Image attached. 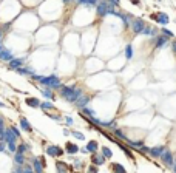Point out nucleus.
Segmentation results:
<instances>
[{
    "mask_svg": "<svg viewBox=\"0 0 176 173\" xmlns=\"http://www.w3.org/2000/svg\"><path fill=\"white\" fill-rule=\"evenodd\" d=\"M171 48H173V53H176V40L171 42Z\"/></svg>",
    "mask_w": 176,
    "mask_h": 173,
    "instance_id": "nucleus-41",
    "label": "nucleus"
},
{
    "mask_svg": "<svg viewBox=\"0 0 176 173\" xmlns=\"http://www.w3.org/2000/svg\"><path fill=\"white\" fill-rule=\"evenodd\" d=\"M6 150V142L5 141H0V153H3Z\"/></svg>",
    "mask_w": 176,
    "mask_h": 173,
    "instance_id": "nucleus-37",
    "label": "nucleus"
},
{
    "mask_svg": "<svg viewBox=\"0 0 176 173\" xmlns=\"http://www.w3.org/2000/svg\"><path fill=\"white\" fill-rule=\"evenodd\" d=\"M40 108L45 110V111H48V110H54V104L53 102H48V101L40 102Z\"/></svg>",
    "mask_w": 176,
    "mask_h": 173,
    "instance_id": "nucleus-24",
    "label": "nucleus"
},
{
    "mask_svg": "<svg viewBox=\"0 0 176 173\" xmlns=\"http://www.w3.org/2000/svg\"><path fill=\"white\" fill-rule=\"evenodd\" d=\"M91 162L94 164V165H102V164L105 162V158L102 156V153H101V155H97V153H93Z\"/></svg>",
    "mask_w": 176,
    "mask_h": 173,
    "instance_id": "nucleus-13",
    "label": "nucleus"
},
{
    "mask_svg": "<svg viewBox=\"0 0 176 173\" xmlns=\"http://www.w3.org/2000/svg\"><path fill=\"white\" fill-rule=\"evenodd\" d=\"M3 48H5V46H3V42H0V51H2Z\"/></svg>",
    "mask_w": 176,
    "mask_h": 173,
    "instance_id": "nucleus-44",
    "label": "nucleus"
},
{
    "mask_svg": "<svg viewBox=\"0 0 176 173\" xmlns=\"http://www.w3.org/2000/svg\"><path fill=\"white\" fill-rule=\"evenodd\" d=\"M144 28H145V23H144V20L141 19H134L133 20V23H131V29H133V33H136V34H141Z\"/></svg>",
    "mask_w": 176,
    "mask_h": 173,
    "instance_id": "nucleus-6",
    "label": "nucleus"
},
{
    "mask_svg": "<svg viewBox=\"0 0 176 173\" xmlns=\"http://www.w3.org/2000/svg\"><path fill=\"white\" fill-rule=\"evenodd\" d=\"M40 93H42L43 97H47V99H54V93L51 88H40Z\"/></svg>",
    "mask_w": 176,
    "mask_h": 173,
    "instance_id": "nucleus-20",
    "label": "nucleus"
},
{
    "mask_svg": "<svg viewBox=\"0 0 176 173\" xmlns=\"http://www.w3.org/2000/svg\"><path fill=\"white\" fill-rule=\"evenodd\" d=\"M14 164L16 165H25V155H22V153H14Z\"/></svg>",
    "mask_w": 176,
    "mask_h": 173,
    "instance_id": "nucleus-16",
    "label": "nucleus"
},
{
    "mask_svg": "<svg viewBox=\"0 0 176 173\" xmlns=\"http://www.w3.org/2000/svg\"><path fill=\"white\" fill-rule=\"evenodd\" d=\"M3 107H6V105L3 104V102H0V108H3Z\"/></svg>",
    "mask_w": 176,
    "mask_h": 173,
    "instance_id": "nucleus-45",
    "label": "nucleus"
},
{
    "mask_svg": "<svg viewBox=\"0 0 176 173\" xmlns=\"http://www.w3.org/2000/svg\"><path fill=\"white\" fill-rule=\"evenodd\" d=\"M162 36H167V37H173V33L168 29H165V28H162Z\"/></svg>",
    "mask_w": 176,
    "mask_h": 173,
    "instance_id": "nucleus-35",
    "label": "nucleus"
},
{
    "mask_svg": "<svg viewBox=\"0 0 176 173\" xmlns=\"http://www.w3.org/2000/svg\"><path fill=\"white\" fill-rule=\"evenodd\" d=\"M20 128L25 133H31V131H33V127H31V124L28 122V119H26V118H20Z\"/></svg>",
    "mask_w": 176,
    "mask_h": 173,
    "instance_id": "nucleus-11",
    "label": "nucleus"
},
{
    "mask_svg": "<svg viewBox=\"0 0 176 173\" xmlns=\"http://www.w3.org/2000/svg\"><path fill=\"white\" fill-rule=\"evenodd\" d=\"M77 3H80V5H96L97 0H77Z\"/></svg>",
    "mask_w": 176,
    "mask_h": 173,
    "instance_id": "nucleus-30",
    "label": "nucleus"
},
{
    "mask_svg": "<svg viewBox=\"0 0 176 173\" xmlns=\"http://www.w3.org/2000/svg\"><path fill=\"white\" fill-rule=\"evenodd\" d=\"M171 167H173V168H175V172H176V162H175V164H173V165H171Z\"/></svg>",
    "mask_w": 176,
    "mask_h": 173,
    "instance_id": "nucleus-47",
    "label": "nucleus"
},
{
    "mask_svg": "<svg viewBox=\"0 0 176 173\" xmlns=\"http://www.w3.org/2000/svg\"><path fill=\"white\" fill-rule=\"evenodd\" d=\"M29 150V144H26V142H22L17 145V152L16 153H22V155H25L26 152Z\"/></svg>",
    "mask_w": 176,
    "mask_h": 173,
    "instance_id": "nucleus-23",
    "label": "nucleus"
},
{
    "mask_svg": "<svg viewBox=\"0 0 176 173\" xmlns=\"http://www.w3.org/2000/svg\"><path fill=\"white\" fill-rule=\"evenodd\" d=\"M131 2L134 3V5H139V2H138V0H131Z\"/></svg>",
    "mask_w": 176,
    "mask_h": 173,
    "instance_id": "nucleus-46",
    "label": "nucleus"
},
{
    "mask_svg": "<svg viewBox=\"0 0 176 173\" xmlns=\"http://www.w3.org/2000/svg\"><path fill=\"white\" fill-rule=\"evenodd\" d=\"M12 173H23V172H22V168L19 167V168H17V170H16V172H12Z\"/></svg>",
    "mask_w": 176,
    "mask_h": 173,
    "instance_id": "nucleus-43",
    "label": "nucleus"
},
{
    "mask_svg": "<svg viewBox=\"0 0 176 173\" xmlns=\"http://www.w3.org/2000/svg\"><path fill=\"white\" fill-rule=\"evenodd\" d=\"M167 147H164V145H161V147H155V148H150L148 150V153L151 155V156H155V158H159L161 155H162V152H164Z\"/></svg>",
    "mask_w": 176,
    "mask_h": 173,
    "instance_id": "nucleus-14",
    "label": "nucleus"
},
{
    "mask_svg": "<svg viewBox=\"0 0 176 173\" xmlns=\"http://www.w3.org/2000/svg\"><path fill=\"white\" fill-rule=\"evenodd\" d=\"M97 142L96 141H90V142L87 144V147H85V150H87V152H90V153H96V150H97Z\"/></svg>",
    "mask_w": 176,
    "mask_h": 173,
    "instance_id": "nucleus-21",
    "label": "nucleus"
},
{
    "mask_svg": "<svg viewBox=\"0 0 176 173\" xmlns=\"http://www.w3.org/2000/svg\"><path fill=\"white\" fill-rule=\"evenodd\" d=\"M88 173H97V165H94V164L90 165L88 167Z\"/></svg>",
    "mask_w": 176,
    "mask_h": 173,
    "instance_id": "nucleus-36",
    "label": "nucleus"
},
{
    "mask_svg": "<svg viewBox=\"0 0 176 173\" xmlns=\"http://www.w3.org/2000/svg\"><path fill=\"white\" fill-rule=\"evenodd\" d=\"M110 2L113 3V5H119V0H110Z\"/></svg>",
    "mask_w": 176,
    "mask_h": 173,
    "instance_id": "nucleus-42",
    "label": "nucleus"
},
{
    "mask_svg": "<svg viewBox=\"0 0 176 173\" xmlns=\"http://www.w3.org/2000/svg\"><path fill=\"white\" fill-rule=\"evenodd\" d=\"M116 122L114 121H108V122H102L101 121V127H114Z\"/></svg>",
    "mask_w": 176,
    "mask_h": 173,
    "instance_id": "nucleus-34",
    "label": "nucleus"
},
{
    "mask_svg": "<svg viewBox=\"0 0 176 173\" xmlns=\"http://www.w3.org/2000/svg\"><path fill=\"white\" fill-rule=\"evenodd\" d=\"M12 57H14V54H12V51L10 50V48H3V50L0 51V60H3V62H10Z\"/></svg>",
    "mask_w": 176,
    "mask_h": 173,
    "instance_id": "nucleus-8",
    "label": "nucleus"
},
{
    "mask_svg": "<svg viewBox=\"0 0 176 173\" xmlns=\"http://www.w3.org/2000/svg\"><path fill=\"white\" fill-rule=\"evenodd\" d=\"M156 20L159 22L161 25H167L168 23V16H167L165 12H159V14L156 16Z\"/></svg>",
    "mask_w": 176,
    "mask_h": 173,
    "instance_id": "nucleus-19",
    "label": "nucleus"
},
{
    "mask_svg": "<svg viewBox=\"0 0 176 173\" xmlns=\"http://www.w3.org/2000/svg\"><path fill=\"white\" fill-rule=\"evenodd\" d=\"M88 102H90V97H88V96H84V94H82V96H80L77 101L74 102V104L77 105L79 108H84V107H87V105H88Z\"/></svg>",
    "mask_w": 176,
    "mask_h": 173,
    "instance_id": "nucleus-12",
    "label": "nucleus"
},
{
    "mask_svg": "<svg viewBox=\"0 0 176 173\" xmlns=\"http://www.w3.org/2000/svg\"><path fill=\"white\" fill-rule=\"evenodd\" d=\"M3 141H5L6 144H11V142H17V136L12 133V130L10 127L5 130V137H3Z\"/></svg>",
    "mask_w": 176,
    "mask_h": 173,
    "instance_id": "nucleus-7",
    "label": "nucleus"
},
{
    "mask_svg": "<svg viewBox=\"0 0 176 173\" xmlns=\"http://www.w3.org/2000/svg\"><path fill=\"white\" fill-rule=\"evenodd\" d=\"M25 64H26V60L23 59V57H12V59L8 62V68L16 71V70L20 68V66H25Z\"/></svg>",
    "mask_w": 176,
    "mask_h": 173,
    "instance_id": "nucleus-3",
    "label": "nucleus"
},
{
    "mask_svg": "<svg viewBox=\"0 0 176 173\" xmlns=\"http://www.w3.org/2000/svg\"><path fill=\"white\" fill-rule=\"evenodd\" d=\"M6 150H8L10 153H16V152H17V144H16V142L6 144Z\"/></svg>",
    "mask_w": 176,
    "mask_h": 173,
    "instance_id": "nucleus-27",
    "label": "nucleus"
},
{
    "mask_svg": "<svg viewBox=\"0 0 176 173\" xmlns=\"http://www.w3.org/2000/svg\"><path fill=\"white\" fill-rule=\"evenodd\" d=\"M159 158L162 159V162H164V164H165L167 167H171V165H173V164H175L173 155H171V152H170L168 148H165L164 152H162V155H161Z\"/></svg>",
    "mask_w": 176,
    "mask_h": 173,
    "instance_id": "nucleus-4",
    "label": "nucleus"
},
{
    "mask_svg": "<svg viewBox=\"0 0 176 173\" xmlns=\"http://www.w3.org/2000/svg\"><path fill=\"white\" fill-rule=\"evenodd\" d=\"M31 79L33 81L40 82L42 85H45L47 88H51V90H56V88H60V79H59L56 74H49V76H39V74H31Z\"/></svg>",
    "mask_w": 176,
    "mask_h": 173,
    "instance_id": "nucleus-1",
    "label": "nucleus"
},
{
    "mask_svg": "<svg viewBox=\"0 0 176 173\" xmlns=\"http://www.w3.org/2000/svg\"><path fill=\"white\" fill-rule=\"evenodd\" d=\"M31 167H33L34 173H43V165H42V162L39 161V158H34V159H33V162H31Z\"/></svg>",
    "mask_w": 176,
    "mask_h": 173,
    "instance_id": "nucleus-9",
    "label": "nucleus"
},
{
    "mask_svg": "<svg viewBox=\"0 0 176 173\" xmlns=\"http://www.w3.org/2000/svg\"><path fill=\"white\" fill-rule=\"evenodd\" d=\"M25 104L28 105V107H31V108H39L40 107V101L37 99V97H26Z\"/></svg>",
    "mask_w": 176,
    "mask_h": 173,
    "instance_id": "nucleus-10",
    "label": "nucleus"
},
{
    "mask_svg": "<svg viewBox=\"0 0 176 173\" xmlns=\"http://www.w3.org/2000/svg\"><path fill=\"white\" fill-rule=\"evenodd\" d=\"M168 42V37H165V36H159V37H156V43H155V48H162V46H165V43Z\"/></svg>",
    "mask_w": 176,
    "mask_h": 173,
    "instance_id": "nucleus-17",
    "label": "nucleus"
},
{
    "mask_svg": "<svg viewBox=\"0 0 176 173\" xmlns=\"http://www.w3.org/2000/svg\"><path fill=\"white\" fill-rule=\"evenodd\" d=\"M65 121H66V125H73V119H71L70 116H68V118H66V119H65Z\"/></svg>",
    "mask_w": 176,
    "mask_h": 173,
    "instance_id": "nucleus-40",
    "label": "nucleus"
},
{
    "mask_svg": "<svg viewBox=\"0 0 176 173\" xmlns=\"http://www.w3.org/2000/svg\"><path fill=\"white\" fill-rule=\"evenodd\" d=\"M56 170L57 173H68V165L64 161H57L56 162Z\"/></svg>",
    "mask_w": 176,
    "mask_h": 173,
    "instance_id": "nucleus-15",
    "label": "nucleus"
},
{
    "mask_svg": "<svg viewBox=\"0 0 176 173\" xmlns=\"http://www.w3.org/2000/svg\"><path fill=\"white\" fill-rule=\"evenodd\" d=\"M84 94V91L80 88H76V87H60V96L66 99L68 102H74L79 99L80 96Z\"/></svg>",
    "mask_w": 176,
    "mask_h": 173,
    "instance_id": "nucleus-2",
    "label": "nucleus"
},
{
    "mask_svg": "<svg viewBox=\"0 0 176 173\" xmlns=\"http://www.w3.org/2000/svg\"><path fill=\"white\" fill-rule=\"evenodd\" d=\"M114 136L117 137V139H122V141H127V136H125V135H124V133L121 131V130H116V128H114Z\"/></svg>",
    "mask_w": 176,
    "mask_h": 173,
    "instance_id": "nucleus-29",
    "label": "nucleus"
},
{
    "mask_svg": "<svg viewBox=\"0 0 176 173\" xmlns=\"http://www.w3.org/2000/svg\"><path fill=\"white\" fill-rule=\"evenodd\" d=\"M10 128H11V130H12V133H14V135L17 136V139H19V137H20V135H22V133H20V130H19V128H17L16 125H11Z\"/></svg>",
    "mask_w": 176,
    "mask_h": 173,
    "instance_id": "nucleus-33",
    "label": "nucleus"
},
{
    "mask_svg": "<svg viewBox=\"0 0 176 173\" xmlns=\"http://www.w3.org/2000/svg\"><path fill=\"white\" fill-rule=\"evenodd\" d=\"M71 135H73L76 139H79V141H84L85 139V136H84V133H80V131H73L71 133Z\"/></svg>",
    "mask_w": 176,
    "mask_h": 173,
    "instance_id": "nucleus-32",
    "label": "nucleus"
},
{
    "mask_svg": "<svg viewBox=\"0 0 176 173\" xmlns=\"http://www.w3.org/2000/svg\"><path fill=\"white\" fill-rule=\"evenodd\" d=\"M17 73H20V74H23V76H31V74H34L33 73V70L28 68V66H20V68H17L16 70Z\"/></svg>",
    "mask_w": 176,
    "mask_h": 173,
    "instance_id": "nucleus-22",
    "label": "nucleus"
},
{
    "mask_svg": "<svg viewBox=\"0 0 176 173\" xmlns=\"http://www.w3.org/2000/svg\"><path fill=\"white\" fill-rule=\"evenodd\" d=\"M102 156L105 158V159H110L113 156V153H111V150L108 148V147H102Z\"/></svg>",
    "mask_w": 176,
    "mask_h": 173,
    "instance_id": "nucleus-26",
    "label": "nucleus"
},
{
    "mask_svg": "<svg viewBox=\"0 0 176 173\" xmlns=\"http://www.w3.org/2000/svg\"><path fill=\"white\" fill-rule=\"evenodd\" d=\"M47 155L48 156H53V158H59L64 155V150L60 147H57V145H48L47 147Z\"/></svg>",
    "mask_w": 176,
    "mask_h": 173,
    "instance_id": "nucleus-5",
    "label": "nucleus"
},
{
    "mask_svg": "<svg viewBox=\"0 0 176 173\" xmlns=\"http://www.w3.org/2000/svg\"><path fill=\"white\" fill-rule=\"evenodd\" d=\"M74 161H76V162H74V167H76V168H80V167H82V162H80L79 159H74Z\"/></svg>",
    "mask_w": 176,
    "mask_h": 173,
    "instance_id": "nucleus-39",
    "label": "nucleus"
},
{
    "mask_svg": "<svg viewBox=\"0 0 176 173\" xmlns=\"http://www.w3.org/2000/svg\"><path fill=\"white\" fill-rule=\"evenodd\" d=\"M65 148H66V153H70V155H74V153L79 152V147L76 144H73V142H66Z\"/></svg>",
    "mask_w": 176,
    "mask_h": 173,
    "instance_id": "nucleus-18",
    "label": "nucleus"
},
{
    "mask_svg": "<svg viewBox=\"0 0 176 173\" xmlns=\"http://www.w3.org/2000/svg\"><path fill=\"white\" fill-rule=\"evenodd\" d=\"M113 168H114L116 173H125V168L121 165V164H114V165H113Z\"/></svg>",
    "mask_w": 176,
    "mask_h": 173,
    "instance_id": "nucleus-31",
    "label": "nucleus"
},
{
    "mask_svg": "<svg viewBox=\"0 0 176 173\" xmlns=\"http://www.w3.org/2000/svg\"><path fill=\"white\" fill-rule=\"evenodd\" d=\"M82 114H84V116H87V118H93L96 113H94V110H93V108L84 107V108H82Z\"/></svg>",
    "mask_w": 176,
    "mask_h": 173,
    "instance_id": "nucleus-25",
    "label": "nucleus"
},
{
    "mask_svg": "<svg viewBox=\"0 0 176 173\" xmlns=\"http://www.w3.org/2000/svg\"><path fill=\"white\" fill-rule=\"evenodd\" d=\"M23 173H34V170H33V167H31V165H26V164H25V172Z\"/></svg>",
    "mask_w": 176,
    "mask_h": 173,
    "instance_id": "nucleus-38",
    "label": "nucleus"
},
{
    "mask_svg": "<svg viewBox=\"0 0 176 173\" xmlns=\"http://www.w3.org/2000/svg\"><path fill=\"white\" fill-rule=\"evenodd\" d=\"M131 56H133V48H131V45H127L125 46V57L131 59Z\"/></svg>",
    "mask_w": 176,
    "mask_h": 173,
    "instance_id": "nucleus-28",
    "label": "nucleus"
}]
</instances>
